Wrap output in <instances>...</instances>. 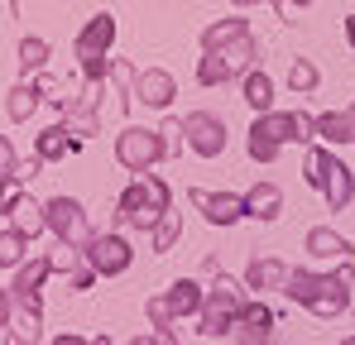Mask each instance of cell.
I'll return each instance as SVG.
<instances>
[{"label":"cell","instance_id":"1","mask_svg":"<svg viewBox=\"0 0 355 345\" xmlns=\"http://www.w3.org/2000/svg\"><path fill=\"white\" fill-rule=\"evenodd\" d=\"M351 264L341 269V274H307V269H288V283L284 292L302 302V307H312L317 317H336V312H346V302H351Z\"/></svg>","mask_w":355,"mask_h":345},{"label":"cell","instance_id":"2","mask_svg":"<svg viewBox=\"0 0 355 345\" xmlns=\"http://www.w3.org/2000/svg\"><path fill=\"white\" fill-rule=\"evenodd\" d=\"M302 139H312V120H307V115L269 111V115H259V120L250 125V159H254V163H274L284 144H302Z\"/></svg>","mask_w":355,"mask_h":345},{"label":"cell","instance_id":"3","mask_svg":"<svg viewBox=\"0 0 355 345\" xmlns=\"http://www.w3.org/2000/svg\"><path fill=\"white\" fill-rule=\"evenodd\" d=\"M164 211H168V182L164 177H139V182H130L125 187V197H120V221L125 226H139V230H154L164 221Z\"/></svg>","mask_w":355,"mask_h":345},{"label":"cell","instance_id":"4","mask_svg":"<svg viewBox=\"0 0 355 345\" xmlns=\"http://www.w3.org/2000/svg\"><path fill=\"white\" fill-rule=\"evenodd\" d=\"M302 172H307V182L331 202V211H346L355 197V177L351 168L341 163V159H331V149H307V163H302Z\"/></svg>","mask_w":355,"mask_h":345},{"label":"cell","instance_id":"5","mask_svg":"<svg viewBox=\"0 0 355 345\" xmlns=\"http://www.w3.org/2000/svg\"><path fill=\"white\" fill-rule=\"evenodd\" d=\"M240 312H245V297H240V288L226 278V274H216V288L207 292V302H202V336H231L240 321Z\"/></svg>","mask_w":355,"mask_h":345},{"label":"cell","instance_id":"6","mask_svg":"<svg viewBox=\"0 0 355 345\" xmlns=\"http://www.w3.org/2000/svg\"><path fill=\"white\" fill-rule=\"evenodd\" d=\"M44 221L49 230L58 235V245H87L92 240V226H87V211H82V202H72V197H53V202H44Z\"/></svg>","mask_w":355,"mask_h":345},{"label":"cell","instance_id":"7","mask_svg":"<svg viewBox=\"0 0 355 345\" xmlns=\"http://www.w3.org/2000/svg\"><path fill=\"white\" fill-rule=\"evenodd\" d=\"M116 159L130 172H144L149 163H159V159H164V139H159V130H139V125H130V130L116 139Z\"/></svg>","mask_w":355,"mask_h":345},{"label":"cell","instance_id":"8","mask_svg":"<svg viewBox=\"0 0 355 345\" xmlns=\"http://www.w3.org/2000/svg\"><path fill=\"white\" fill-rule=\"evenodd\" d=\"M82 259L101 274V278H116V274H125L130 269V245H125V235H92L87 245H82Z\"/></svg>","mask_w":355,"mask_h":345},{"label":"cell","instance_id":"9","mask_svg":"<svg viewBox=\"0 0 355 345\" xmlns=\"http://www.w3.org/2000/svg\"><path fill=\"white\" fill-rule=\"evenodd\" d=\"M182 134H187L192 154H202V159H216V154L226 149V125H221L216 115H207V111L187 115V120H182Z\"/></svg>","mask_w":355,"mask_h":345},{"label":"cell","instance_id":"10","mask_svg":"<svg viewBox=\"0 0 355 345\" xmlns=\"http://www.w3.org/2000/svg\"><path fill=\"white\" fill-rule=\"evenodd\" d=\"M192 197V206H202V216L211 221V226H236L240 216H245V197H236V192H202V187H192L187 192Z\"/></svg>","mask_w":355,"mask_h":345},{"label":"cell","instance_id":"11","mask_svg":"<svg viewBox=\"0 0 355 345\" xmlns=\"http://www.w3.org/2000/svg\"><path fill=\"white\" fill-rule=\"evenodd\" d=\"M135 96H139L144 106L164 111V106H168V101L178 96V82H173V72H164V67H149V72H139V77H135Z\"/></svg>","mask_w":355,"mask_h":345},{"label":"cell","instance_id":"12","mask_svg":"<svg viewBox=\"0 0 355 345\" xmlns=\"http://www.w3.org/2000/svg\"><path fill=\"white\" fill-rule=\"evenodd\" d=\"M111 39H116V19L101 10V15H92V19H87V29L77 34V57H82V62H87V57H106Z\"/></svg>","mask_w":355,"mask_h":345},{"label":"cell","instance_id":"13","mask_svg":"<svg viewBox=\"0 0 355 345\" xmlns=\"http://www.w3.org/2000/svg\"><path fill=\"white\" fill-rule=\"evenodd\" d=\"M53 269H49V259H29V264H19V274H15V302H19V312H39V283L49 278Z\"/></svg>","mask_w":355,"mask_h":345},{"label":"cell","instance_id":"14","mask_svg":"<svg viewBox=\"0 0 355 345\" xmlns=\"http://www.w3.org/2000/svg\"><path fill=\"white\" fill-rule=\"evenodd\" d=\"M269 331H274V312L264 302H245V312H240V321H236L240 345H269Z\"/></svg>","mask_w":355,"mask_h":345},{"label":"cell","instance_id":"15","mask_svg":"<svg viewBox=\"0 0 355 345\" xmlns=\"http://www.w3.org/2000/svg\"><path fill=\"white\" fill-rule=\"evenodd\" d=\"M279 211H284V192H279L274 182H254V192H245V216H254V221H279Z\"/></svg>","mask_w":355,"mask_h":345},{"label":"cell","instance_id":"16","mask_svg":"<svg viewBox=\"0 0 355 345\" xmlns=\"http://www.w3.org/2000/svg\"><path fill=\"white\" fill-rule=\"evenodd\" d=\"M164 302H168V312H173V317H192V312H202L207 292L192 283V278H178V283L164 292Z\"/></svg>","mask_w":355,"mask_h":345},{"label":"cell","instance_id":"17","mask_svg":"<svg viewBox=\"0 0 355 345\" xmlns=\"http://www.w3.org/2000/svg\"><path fill=\"white\" fill-rule=\"evenodd\" d=\"M307 254L312 259H346L351 254V240H341L336 230L317 226V230H307Z\"/></svg>","mask_w":355,"mask_h":345},{"label":"cell","instance_id":"18","mask_svg":"<svg viewBox=\"0 0 355 345\" xmlns=\"http://www.w3.org/2000/svg\"><path fill=\"white\" fill-rule=\"evenodd\" d=\"M72 144H77V139H67V125H49V130L39 134V144H34V159H39V163H53Z\"/></svg>","mask_w":355,"mask_h":345},{"label":"cell","instance_id":"19","mask_svg":"<svg viewBox=\"0 0 355 345\" xmlns=\"http://www.w3.org/2000/svg\"><path fill=\"white\" fill-rule=\"evenodd\" d=\"M245 283L250 288H284L288 283V264L284 259H254L250 274H245Z\"/></svg>","mask_w":355,"mask_h":345},{"label":"cell","instance_id":"20","mask_svg":"<svg viewBox=\"0 0 355 345\" xmlns=\"http://www.w3.org/2000/svg\"><path fill=\"white\" fill-rule=\"evenodd\" d=\"M245 101L254 115H269L274 111V82L264 72H245Z\"/></svg>","mask_w":355,"mask_h":345},{"label":"cell","instance_id":"21","mask_svg":"<svg viewBox=\"0 0 355 345\" xmlns=\"http://www.w3.org/2000/svg\"><path fill=\"white\" fill-rule=\"evenodd\" d=\"M10 216H15V230H19L24 240H34L39 230H49V221H44V206H39V202H29V197H19Z\"/></svg>","mask_w":355,"mask_h":345},{"label":"cell","instance_id":"22","mask_svg":"<svg viewBox=\"0 0 355 345\" xmlns=\"http://www.w3.org/2000/svg\"><path fill=\"white\" fill-rule=\"evenodd\" d=\"M312 134H322L327 144H351L355 125H351V115H317L312 120Z\"/></svg>","mask_w":355,"mask_h":345},{"label":"cell","instance_id":"23","mask_svg":"<svg viewBox=\"0 0 355 345\" xmlns=\"http://www.w3.org/2000/svg\"><path fill=\"white\" fill-rule=\"evenodd\" d=\"M245 34H250L245 19H221V24H211V29L202 34V48H207V53H211V48H226V44H236Z\"/></svg>","mask_w":355,"mask_h":345},{"label":"cell","instance_id":"24","mask_svg":"<svg viewBox=\"0 0 355 345\" xmlns=\"http://www.w3.org/2000/svg\"><path fill=\"white\" fill-rule=\"evenodd\" d=\"M39 87L34 82H19V87H10V120H29V115L39 111Z\"/></svg>","mask_w":355,"mask_h":345},{"label":"cell","instance_id":"25","mask_svg":"<svg viewBox=\"0 0 355 345\" xmlns=\"http://www.w3.org/2000/svg\"><path fill=\"white\" fill-rule=\"evenodd\" d=\"M231 77H236V72L226 67L221 53H207L202 62H197V82H202V87H221V82H231Z\"/></svg>","mask_w":355,"mask_h":345},{"label":"cell","instance_id":"26","mask_svg":"<svg viewBox=\"0 0 355 345\" xmlns=\"http://www.w3.org/2000/svg\"><path fill=\"white\" fill-rule=\"evenodd\" d=\"M24 235L19 230H0V269H19L24 264Z\"/></svg>","mask_w":355,"mask_h":345},{"label":"cell","instance_id":"27","mask_svg":"<svg viewBox=\"0 0 355 345\" xmlns=\"http://www.w3.org/2000/svg\"><path fill=\"white\" fill-rule=\"evenodd\" d=\"M44 62H49V44L44 39H34V34L19 39V72H39Z\"/></svg>","mask_w":355,"mask_h":345},{"label":"cell","instance_id":"28","mask_svg":"<svg viewBox=\"0 0 355 345\" xmlns=\"http://www.w3.org/2000/svg\"><path fill=\"white\" fill-rule=\"evenodd\" d=\"M178 235H182V221H178V211H164V221L154 226V249L164 254V249H173Z\"/></svg>","mask_w":355,"mask_h":345},{"label":"cell","instance_id":"29","mask_svg":"<svg viewBox=\"0 0 355 345\" xmlns=\"http://www.w3.org/2000/svg\"><path fill=\"white\" fill-rule=\"evenodd\" d=\"M288 87H293V91H312V87H317V67H312L307 57H293V67H288Z\"/></svg>","mask_w":355,"mask_h":345},{"label":"cell","instance_id":"30","mask_svg":"<svg viewBox=\"0 0 355 345\" xmlns=\"http://www.w3.org/2000/svg\"><path fill=\"white\" fill-rule=\"evenodd\" d=\"M15 336H19L24 345L39 341V312H19V321H15Z\"/></svg>","mask_w":355,"mask_h":345},{"label":"cell","instance_id":"31","mask_svg":"<svg viewBox=\"0 0 355 345\" xmlns=\"http://www.w3.org/2000/svg\"><path fill=\"white\" fill-rule=\"evenodd\" d=\"M149 321H154L159 331H173V312H168V302H164V297H154V302H149Z\"/></svg>","mask_w":355,"mask_h":345},{"label":"cell","instance_id":"32","mask_svg":"<svg viewBox=\"0 0 355 345\" xmlns=\"http://www.w3.org/2000/svg\"><path fill=\"white\" fill-rule=\"evenodd\" d=\"M159 139H164V159H168V154H178V149H182V125H178V120H168V125L159 130Z\"/></svg>","mask_w":355,"mask_h":345},{"label":"cell","instance_id":"33","mask_svg":"<svg viewBox=\"0 0 355 345\" xmlns=\"http://www.w3.org/2000/svg\"><path fill=\"white\" fill-rule=\"evenodd\" d=\"M15 202H19V177H0V211L10 216Z\"/></svg>","mask_w":355,"mask_h":345},{"label":"cell","instance_id":"34","mask_svg":"<svg viewBox=\"0 0 355 345\" xmlns=\"http://www.w3.org/2000/svg\"><path fill=\"white\" fill-rule=\"evenodd\" d=\"M0 177H19V159H15V149H10L5 134H0Z\"/></svg>","mask_w":355,"mask_h":345},{"label":"cell","instance_id":"35","mask_svg":"<svg viewBox=\"0 0 355 345\" xmlns=\"http://www.w3.org/2000/svg\"><path fill=\"white\" fill-rule=\"evenodd\" d=\"M130 345H173V331H154V336H139V341Z\"/></svg>","mask_w":355,"mask_h":345},{"label":"cell","instance_id":"36","mask_svg":"<svg viewBox=\"0 0 355 345\" xmlns=\"http://www.w3.org/2000/svg\"><path fill=\"white\" fill-rule=\"evenodd\" d=\"M0 326H10V297H5V288H0Z\"/></svg>","mask_w":355,"mask_h":345},{"label":"cell","instance_id":"37","mask_svg":"<svg viewBox=\"0 0 355 345\" xmlns=\"http://www.w3.org/2000/svg\"><path fill=\"white\" fill-rule=\"evenodd\" d=\"M53 345H92V341H82V336H58Z\"/></svg>","mask_w":355,"mask_h":345},{"label":"cell","instance_id":"38","mask_svg":"<svg viewBox=\"0 0 355 345\" xmlns=\"http://www.w3.org/2000/svg\"><path fill=\"white\" fill-rule=\"evenodd\" d=\"M346 44H351V48H355V15H351V19H346Z\"/></svg>","mask_w":355,"mask_h":345},{"label":"cell","instance_id":"39","mask_svg":"<svg viewBox=\"0 0 355 345\" xmlns=\"http://www.w3.org/2000/svg\"><path fill=\"white\" fill-rule=\"evenodd\" d=\"M293 5H312V0H293ZM279 15H288V0H279Z\"/></svg>","mask_w":355,"mask_h":345},{"label":"cell","instance_id":"40","mask_svg":"<svg viewBox=\"0 0 355 345\" xmlns=\"http://www.w3.org/2000/svg\"><path fill=\"white\" fill-rule=\"evenodd\" d=\"M341 345H355V336H346V341H341Z\"/></svg>","mask_w":355,"mask_h":345},{"label":"cell","instance_id":"41","mask_svg":"<svg viewBox=\"0 0 355 345\" xmlns=\"http://www.w3.org/2000/svg\"><path fill=\"white\" fill-rule=\"evenodd\" d=\"M236 5H254V0H236Z\"/></svg>","mask_w":355,"mask_h":345},{"label":"cell","instance_id":"42","mask_svg":"<svg viewBox=\"0 0 355 345\" xmlns=\"http://www.w3.org/2000/svg\"><path fill=\"white\" fill-rule=\"evenodd\" d=\"M351 125H355V106H351Z\"/></svg>","mask_w":355,"mask_h":345},{"label":"cell","instance_id":"43","mask_svg":"<svg viewBox=\"0 0 355 345\" xmlns=\"http://www.w3.org/2000/svg\"><path fill=\"white\" fill-rule=\"evenodd\" d=\"M274 5H279V0H274Z\"/></svg>","mask_w":355,"mask_h":345}]
</instances>
